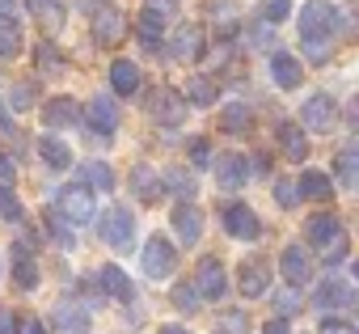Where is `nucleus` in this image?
Segmentation results:
<instances>
[{"instance_id": "33", "label": "nucleus", "mask_w": 359, "mask_h": 334, "mask_svg": "<svg viewBox=\"0 0 359 334\" xmlns=\"http://www.w3.org/2000/svg\"><path fill=\"white\" fill-rule=\"evenodd\" d=\"M39 156L51 165V170H68V165H72V148L64 140H55V135H43L39 140Z\"/></svg>"}, {"instance_id": "50", "label": "nucleus", "mask_w": 359, "mask_h": 334, "mask_svg": "<svg viewBox=\"0 0 359 334\" xmlns=\"http://www.w3.org/2000/svg\"><path fill=\"white\" fill-rule=\"evenodd\" d=\"M262 334H292V326H287V321H279V317H271V321L262 326Z\"/></svg>"}, {"instance_id": "13", "label": "nucleus", "mask_w": 359, "mask_h": 334, "mask_svg": "<svg viewBox=\"0 0 359 334\" xmlns=\"http://www.w3.org/2000/svg\"><path fill=\"white\" fill-rule=\"evenodd\" d=\"M279 271H283L287 288L300 292V288L313 279V258H309V250H304V246H283V254H279Z\"/></svg>"}, {"instance_id": "39", "label": "nucleus", "mask_w": 359, "mask_h": 334, "mask_svg": "<svg viewBox=\"0 0 359 334\" xmlns=\"http://www.w3.org/2000/svg\"><path fill=\"white\" fill-rule=\"evenodd\" d=\"M300 305H304V300H300V292H296V288H283V292L275 296V313H279V321L296 317V313H300Z\"/></svg>"}, {"instance_id": "46", "label": "nucleus", "mask_w": 359, "mask_h": 334, "mask_svg": "<svg viewBox=\"0 0 359 334\" xmlns=\"http://www.w3.org/2000/svg\"><path fill=\"white\" fill-rule=\"evenodd\" d=\"M13 178H18V161L9 152H0V187H13Z\"/></svg>"}, {"instance_id": "8", "label": "nucleus", "mask_w": 359, "mask_h": 334, "mask_svg": "<svg viewBox=\"0 0 359 334\" xmlns=\"http://www.w3.org/2000/svg\"><path fill=\"white\" fill-rule=\"evenodd\" d=\"M195 292H199V300H224L229 296V271H224V262L220 258H203L199 267H195Z\"/></svg>"}, {"instance_id": "14", "label": "nucleus", "mask_w": 359, "mask_h": 334, "mask_svg": "<svg viewBox=\"0 0 359 334\" xmlns=\"http://www.w3.org/2000/svg\"><path fill=\"white\" fill-rule=\"evenodd\" d=\"M237 288H241V296H250V300L266 296V292H271V262H262V258H245L241 271H237Z\"/></svg>"}, {"instance_id": "51", "label": "nucleus", "mask_w": 359, "mask_h": 334, "mask_svg": "<svg viewBox=\"0 0 359 334\" xmlns=\"http://www.w3.org/2000/svg\"><path fill=\"white\" fill-rule=\"evenodd\" d=\"M250 43L254 47H271V30H250Z\"/></svg>"}, {"instance_id": "29", "label": "nucleus", "mask_w": 359, "mask_h": 334, "mask_svg": "<svg viewBox=\"0 0 359 334\" xmlns=\"http://www.w3.org/2000/svg\"><path fill=\"white\" fill-rule=\"evenodd\" d=\"M81 187L89 191H114V170L106 161H85L81 165Z\"/></svg>"}, {"instance_id": "30", "label": "nucleus", "mask_w": 359, "mask_h": 334, "mask_svg": "<svg viewBox=\"0 0 359 334\" xmlns=\"http://www.w3.org/2000/svg\"><path fill=\"white\" fill-rule=\"evenodd\" d=\"M216 93H220V89H216V81H212V76H191V81H187V89L177 93V98H182L187 106H212V102H216Z\"/></svg>"}, {"instance_id": "27", "label": "nucleus", "mask_w": 359, "mask_h": 334, "mask_svg": "<svg viewBox=\"0 0 359 334\" xmlns=\"http://www.w3.org/2000/svg\"><path fill=\"white\" fill-rule=\"evenodd\" d=\"M26 9H30V18H34L43 30H60L64 18H68L64 0H26Z\"/></svg>"}, {"instance_id": "22", "label": "nucleus", "mask_w": 359, "mask_h": 334, "mask_svg": "<svg viewBox=\"0 0 359 334\" xmlns=\"http://www.w3.org/2000/svg\"><path fill=\"white\" fill-rule=\"evenodd\" d=\"M296 195L300 199H313V203H330L334 199V178L321 174V170H304L300 182H296Z\"/></svg>"}, {"instance_id": "47", "label": "nucleus", "mask_w": 359, "mask_h": 334, "mask_svg": "<svg viewBox=\"0 0 359 334\" xmlns=\"http://www.w3.org/2000/svg\"><path fill=\"white\" fill-rule=\"evenodd\" d=\"M18 334H47V326L39 317H18Z\"/></svg>"}, {"instance_id": "1", "label": "nucleus", "mask_w": 359, "mask_h": 334, "mask_svg": "<svg viewBox=\"0 0 359 334\" xmlns=\"http://www.w3.org/2000/svg\"><path fill=\"white\" fill-rule=\"evenodd\" d=\"M300 47H304V60L313 64H325L330 51H334V34H338V9L330 5V0H309V5L300 9Z\"/></svg>"}, {"instance_id": "6", "label": "nucleus", "mask_w": 359, "mask_h": 334, "mask_svg": "<svg viewBox=\"0 0 359 334\" xmlns=\"http://www.w3.org/2000/svg\"><path fill=\"white\" fill-rule=\"evenodd\" d=\"M220 225H224V233L237 237V241H258V237H262V220H258V212H254L250 203H237V199L220 208Z\"/></svg>"}, {"instance_id": "48", "label": "nucleus", "mask_w": 359, "mask_h": 334, "mask_svg": "<svg viewBox=\"0 0 359 334\" xmlns=\"http://www.w3.org/2000/svg\"><path fill=\"white\" fill-rule=\"evenodd\" d=\"M287 18V0H266V22H283Z\"/></svg>"}, {"instance_id": "53", "label": "nucleus", "mask_w": 359, "mask_h": 334, "mask_svg": "<svg viewBox=\"0 0 359 334\" xmlns=\"http://www.w3.org/2000/svg\"><path fill=\"white\" fill-rule=\"evenodd\" d=\"M0 131H13V123H9V114H5V106H0Z\"/></svg>"}, {"instance_id": "25", "label": "nucleus", "mask_w": 359, "mask_h": 334, "mask_svg": "<svg viewBox=\"0 0 359 334\" xmlns=\"http://www.w3.org/2000/svg\"><path fill=\"white\" fill-rule=\"evenodd\" d=\"M275 140H279L283 156H292V161H309V135L300 131V123H279V127H275Z\"/></svg>"}, {"instance_id": "17", "label": "nucleus", "mask_w": 359, "mask_h": 334, "mask_svg": "<svg viewBox=\"0 0 359 334\" xmlns=\"http://www.w3.org/2000/svg\"><path fill=\"white\" fill-rule=\"evenodd\" d=\"M271 76H275L279 89H300V81H304V64H300V55H292V51H275V55H271Z\"/></svg>"}, {"instance_id": "31", "label": "nucleus", "mask_w": 359, "mask_h": 334, "mask_svg": "<svg viewBox=\"0 0 359 334\" xmlns=\"http://www.w3.org/2000/svg\"><path fill=\"white\" fill-rule=\"evenodd\" d=\"M334 170H338V182H342L346 191L359 187V148H355V144H346V148L334 156Z\"/></svg>"}, {"instance_id": "11", "label": "nucleus", "mask_w": 359, "mask_h": 334, "mask_svg": "<svg viewBox=\"0 0 359 334\" xmlns=\"http://www.w3.org/2000/svg\"><path fill=\"white\" fill-rule=\"evenodd\" d=\"M89 305H81L76 296H64L55 309H51V326L55 334H89Z\"/></svg>"}, {"instance_id": "26", "label": "nucleus", "mask_w": 359, "mask_h": 334, "mask_svg": "<svg viewBox=\"0 0 359 334\" xmlns=\"http://www.w3.org/2000/svg\"><path fill=\"white\" fill-rule=\"evenodd\" d=\"M199 51H203V30L199 26H177V34L169 43V55L173 60H199Z\"/></svg>"}, {"instance_id": "37", "label": "nucleus", "mask_w": 359, "mask_h": 334, "mask_svg": "<svg viewBox=\"0 0 359 334\" xmlns=\"http://www.w3.org/2000/svg\"><path fill=\"white\" fill-rule=\"evenodd\" d=\"M182 110H187V102H182V98L169 93V89H161V110H152V114H161L165 123H182Z\"/></svg>"}, {"instance_id": "2", "label": "nucleus", "mask_w": 359, "mask_h": 334, "mask_svg": "<svg viewBox=\"0 0 359 334\" xmlns=\"http://www.w3.org/2000/svg\"><path fill=\"white\" fill-rule=\"evenodd\" d=\"M304 237L321 250L325 267H338V262H346V254H351V237H346V229H342V220H338L334 212H317V216H309Z\"/></svg>"}, {"instance_id": "35", "label": "nucleus", "mask_w": 359, "mask_h": 334, "mask_svg": "<svg viewBox=\"0 0 359 334\" xmlns=\"http://www.w3.org/2000/svg\"><path fill=\"white\" fill-rule=\"evenodd\" d=\"M0 220H9V225H22L26 220V208L13 195V187H0Z\"/></svg>"}, {"instance_id": "10", "label": "nucleus", "mask_w": 359, "mask_h": 334, "mask_svg": "<svg viewBox=\"0 0 359 334\" xmlns=\"http://www.w3.org/2000/svg\"><path fill=\"white\" fill-rule=\"evenodd\" d=\"M81 123L89 131H97V135H114V127H118V102H114V93L89 98V106L81 110Z\"/></svg>"}, {"instance_id": "45", "label": "nucleus", "mask_w": 359, "mask_h": 334, "mask_svg": "<svg viewBox=\"0 0 359 334\" xmlns=\"http://www.w3.org/2000/svg\"><path fill=\"white\" fill-rule=\"evenodd\" d=\"M47 225H51V237H55V241H60V246H64V250H72V241H76V237H72V233H68V229H64V220H60V216H55V212H51V216H47Z\"/></svg>"}, {"instance_id": "9", "label": "nucleus", "mask_w": 359, "mask_h": 334, "mask_svg": "<svg viewBox=\"0 0 359 334\" xmlns=\"http://www.w3.org/2000/svg\"><path fill=\"white\" fill-rule=\"evenodd\" d=\"M338 127V102L330 93H313L300 110V131H334Z\"/></svg>"}, {"instance_id": "49", "label": "nucleus", "mask_w": 359, "mask_h": 334, "mask_svg": "<svg viewBox=\"0 0 359 334\" xmlns=\"http://www.w3.org/2000/svg\"><path fill=\"white\" fill-rule=\"evenodd\" d=\"M0 334H18V313L13 309H0Z\"/></svg>"}, {"instance_id": "5", "label": "nucleus", "mask_w": 359, "mask_h": 334, "mask_svg": "<svg viewBox=\"0 0 359 334\" xmlns=\"http://www.w3.org/2000/svg\"><path fill=\"white\" fill-rule=\"evenodd\" d=\"M177 18V0H144V9H140V39L144 47H161V34L165 26Z\"/></svg>"}, {"instance_id": "24", "label": "nucleus", "mask_w": 359, "mask_h": 334, "mask_svg": "<svg viewBox=\"0 0 359 334\" xmlns=\"http://www.w3.org/2000/svg\"><path fill=\"white\" fill-rule=\"evenodd\" d=\"M161 187H165L169 195H177L182 203H195V195H199L195 174L187 170V165H173V170H165V174H161Z\"/></svg>"}, {"instance_id": "20", "label": "nucleus", "mask_w": 359, "mask_h": 334, "mask_svg": "<svg viewBox=\"0 0 359 334\" xmlns=\"http://www.w3.org/2000/svg\"><path fill=\"white\" fill-rule=\"evenodd\" d=\"M173 229H177V241L182 246H195L203 237V212L195 203H177L173 208Z\"/></svg>"}, {"instance_id": "23", "label": "nucleus", "mask_w": 359, "mask_h": 334, "mask_svg": "<svg viewBox=\"0 0 359 334\" xmlns=\"http://www.w3.org/2000/svg\"><path fill=\"white\" fill-rule=\"evenodd\" d=\"M131 191H135V199L140 203H156L161 195H165V187H161V174L152 170V165H135V170H131Z\"/></svg>"}, {"instance_id": "32", "label": "nucleus", "mask_w": 359, "mask_h": 334, "mask_svg": "<svg viewBox=\"0 0 359 334\" xmlns=\"http://www.w3.org/2000/svg\"><path fill=\"white\" fill-rule=\"evenodd\" d=\"M13 55H22V22L0 13V60H13Z\"/></svg>"}, {"instance_id": "3", "label": "nucleus", "mask_w": 359, "mask_h": 334, "mask_svg": "<svg viewBox=\"0 0 359 334\" xmlns=\"http://www.w3.org/2000/svg\"><path fill=\"white\" fill-rule=\"evenodd\" d=\"M55 212H60V220L89 225V220L97 216V195H93L89 187H81V182L60 187V191H55Z\"/></svg>"}, {"instance_id": "41", "label": "nucleus", "mask_w": 359, "mask_h": 334, "mask_svg": "<svg viewBox=\"0 0 359 334\" xmlns=\"http://www.w3.org/2000/svg\"><path fill=\"white\" fill-rule=\"evenodd\" d=\"M34 55H39V68H43V72H55V68H64V55H60L51 43H39V47H34Z\"/></svg>"}, {"instance_id": "54", "label": "nucleus", "mask_w": 359, "mask_h": 334, "mask_svg": "<svg viewBox=\"0 0 359 334\" xmlns=\"http://www.w3.org/2000/svg\"><path fill=\"white\" fill-rule=\"evenodd\" d=\"M81 5H85V9H93V13H97V9H102V0H81Z\"/></svg>"}, {"instance_id": "4", "label": "nucleus", "mask_w": 359, "mask_h": 334, "mask_svg": "<svg viewBox=\"0 0 359 334\" xmlns=\"http://www.w3.org/2000/svg\"><path fill=\"white\" fill-rule=\"evenodd\" d=\"M102 241L110 250H123V254L135 246V216H131V208L114 203V208L102 212Z\"/></svg>"}, {"instance_id": "15", "label": "nucleus", "mask_w": 359, "mask_h": 334, "mask_svg": "<svg viewBox=\"0 0 359 334\" xmlns=\"http://www.w3.org/2000/svg\"><path fill=\"white\" fill-rule=\"evenodd\" d=\"M245 178H250V161H245L241 152H224V156L216 161V182H220V191L237 195V191L245 187Z\"/></svg>"}, {"instance_id": "7", "label": "nucleus", "mask_w": 359, "mask_h": 334, "mask_svg": "<svg viewBox=\"0 0 359 334\" xmlns=\"http://www.w3.org/2000/svg\"><path fill=\"white\" fill-rule=\"evenodd\" d=\"M140 267L148 279H169L173 267H177V250L169 237H148L144 241V254H140Z\"/></svg>"}, {"instance_id": "21", "label": "nucleus", "mask_w": 359, "mask_h": 334, "mask_svg": "<svg viewBox=\"0 0 359 334\" xmlns=\"http://www.w3.org/2000/svg\"><path fill=\"white\" fill-rule=\"evenodd\" d=\"M13 283L22 288V292H34L39 288V258H34V250L30 246H13Z\"/></svg>"}, {"instance_id": "12", "label": "nucleus", "mask_w": 359, "mask_h": 334, "mask_svg": "<svg viewBox=\"0 0 359 334\" xmlns=\"http://www.w3.org/2000/svg\"><path fill=\"white\" fill-rule=\"evenodd\" d=\"M93 39H97L102 47H118V43L127 39V13L114 9V5H102V9L93 13Z\"/></svg>"}, {"instance_id": "16", "label": "nucleus", "mask_w": 359, "mask_h": 334, "mask_svg": "<svg viewBox=\"0 0 359 334\" xmlns=\"http://www.w3.org/2000/svg\"><path fill=\"white\" fill-rule=\"evenodd\" d=\"M97 288L110 296V300H123V305H131L135 300V283L127 279V271L123 267H114V262H106L102 271H97Z\"/></svg>"}, {"instance_id": "34", "label": "nucleus", "mask_w": 359, "mask_h": 334, "mask_svg": "<svg viewBox=\"0 0 359 334\" xmlns=\"http://www.w3.org/2000/svg\"><path fill=\"white\" fill-rule=\"evenodd\" d=\"M220 127H224V131H233V135H241V131H250V127H254V110H250V106H241V102H229V106H224V114H220Z\"/></svg>"}, {"instance_id": "28", "label": "nucleus", "mask_w": 359, "mask_h": 334, "mask_svg": "<svg viewBox=\"0 0 359 334\" xmlns=\"http://www.w3.org/2000/svg\"><path fill=\"white\" fill-rule=\"evenodd\" d=\"M110 89L123 93V98L140 89V68H135V60H114V64H110Z\"/></svg>"}, {"instance_id": "42", "label": "nucleus", "mask_w": 359, "mask_h": 334, "mask_svg": "<svg viewBox=\"0 0 359 334\" xmlns=\"http://www.w3.org/2000/svg\"><path fill=\"white\" fill-rule=\"evenodd\" d=\"M250 330V317L241 313V309H229L224 317H220V334H245Z\"/></svg>"}, {"instance_id": "52", "label": "nucleus", "mask_w": 359, "mask_h": 334, "mask_svg": "<svg viewBox=\"0 0 359 334\" xmlns=\"http://www.w3.org/2000/svg\"><path fill=\"white\" fill-rule=\"evenodd\" d=\"M161 334H191L187 326H177V321H169V326H161Z\"/></svg>"}, {"instance_id": "36", "label": "nucleus", "mask_w": 359, "mask_h": 334, "mask_svg": "<svg viewBox=\"0 0 359 334\" xmlns=\"http://www.w3.org/2000/svg\"><path fill=\"white\" fill-rule=\"evenodd\" d=\"M199 305H203V300H199V292H195V283H191V279L173 288V309H177V313H195Z\"/></svg>"}, {"instance_id": "19", "label": "nucleus", "mask_w": 359, "mask_h": 334, "mask_svg": "<svg viewBox=\"0 0 359 334\" xmlns=\"http://www.w3.org/2000/svg\"><path fill=\"white\" fill-rule=\"evenodd\" d=\"M317 309L321 313H330V309H351L355 305V288L346 283V279H325V283H317Z\"/></svg>"}, {"instance_id": "40", "label": "nucleus", "mask_w": 359, "mask_h": 334, "mask_svg": "<svg viewBox=\"0 0 359 334\" xmlns=\"http://www.w3.org/2000/svg\"><path fill=\"white\" fill-rule=\"evenodd\" d=\"M317 334H359V330H355L351 317H334V313H325L321 326H317Z\"/></svg>"}, {"instance_id": "43", "label": "nucleus", "mask_w": 359, "mask_h": 334, "mask_svg": "<svg viewBox=\"0 0 359 334\" xmlns=\"http://www.w3.org/2000/svg\"><path fill=\"white\" fill-rule=\"evenodd\" d=\"M191 165L195 170H203V165H212V144L199 135V140H191Z\"/></svg>"}, {"instance_id": "38", "label": "nucleus", "mask_w": 359, "mask_h": 334, "mask_svg": "<svg viewBox=\"0 0 359 334\" xmlns=\"http://www.w3.org/2000/svg\"><path fill=\"white\" fill-rule=\"evenodd\" d=\"M9 106H13L18 114L34 110V85H30V81H18V85L9 89Z\"/></svg>"}, {"instance_id": "18", "label": "nucleus", "mask_w": 359, "mask_h": 334, "mask_svg": "<svg viewBox=\"0 0 359 334\" xmlns=\"http://www.w3.org/2000/svg\"><path fill=\"white\" fill-rule=\"evenodd\" d=\"M43 123H47L51 131H68V127H81V106H76L72 98H51V102L43 106Z\"/></svg>"}, {"instance_id": "44", "label": "nucleus", "mask_w": 359, "mask_h": 334, "mask_svg": "<svg viewBox=\"0 0 359 334\" xmlns=\"http://www.w3.org/2000/svg\"><path fill=\"white\" fill-rule=\"evenodd\" d=\"M275 203H279V208H296V203H300L296 182H275Z\"/></svg>"}, {"instance_id": "55", "label": "nucleus", "mask_w": 359, "mask_h": 334, "mask_svg": "<svg viewBox=\"0 0 359 334\" xmlns=\"http://www.w3.org/2000/svg\"><path fill=\"white\" fill-rule=\"evenodd\" d=\"M9 5H13V0H0V13H5V9H9Z\"/></svg>"}]
</instances>
